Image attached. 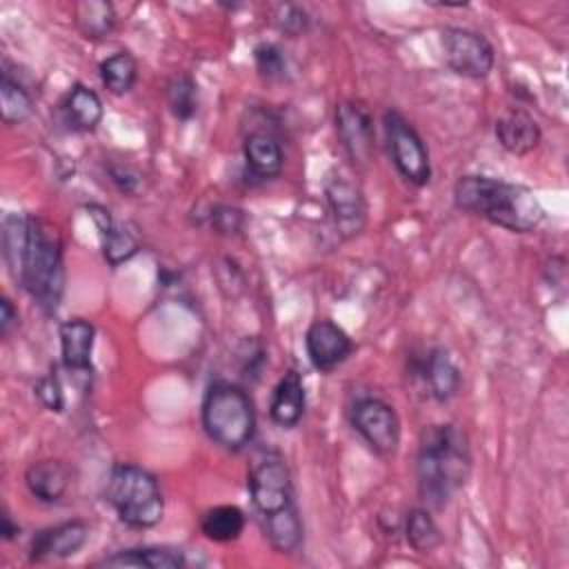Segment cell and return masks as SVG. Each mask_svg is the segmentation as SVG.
Returning a JSON list of instances; mask_svg holds the SVG:
<instances>
[{"mask_svg":"<svg viewBox=\"0 0 569 569\" xmlns=\"http://www.w3.org/2000/svg\"><path fill=\"white\" fill-rule=\"evenodd\" d=\"M453 202L460 211L480 216L513 233H529L545 218V209L529 187L489 176L458 178L453 184Z\"/></svg>","mask_w":569,"mask_h":569,"instance_id":"6da1fadb","label":"cell"},{"mask_svg":"<svg viewBox=\"0 0 569 569\" xmlns=\"http://www.w3.org/2000/svg\"><path fill=\"white\" fill-rule=\"evenodd\" d=\"M418 493L431 509H445L471 473V449L456 425H433L425 429L418 449Z\"/></svg>","mask_w":569,"mask_h":569,"instance_id":"7a4b0ae2","label":"cell"},{"mask_svg":"<svg viewBox=\"0 0 569 569\" xmlns=\"http://www.w3.org/2000/svg\"><path fill=\"white\" fill-rule=\"evenodd\" d=\"M13 280L38 302L47 313L56 311L64 291L62 240L56 224L44 218L29 216L27 247Z\"/></svg>","mask_w":569,"mask_h":569,"instance_id":"3957f363","label":"cell"},{"mask_svg":"<svg viewBox=\"0 0 569 569\" xmlns=\"http://www.w3.org/2000/svg\"><path fill=\"white\" fill-rule=\"evenodd\" d=\"M204 433L227 451L244 449L256 433L251 396L233 382H213L202 398Z\"/></svg>","mask_w":569,"mask_h":569,"instance_id":"277c9868","label":"cell"},{"mask_svg":"<svg viewBox=\"0 0 569 569\" xmlns=\"http://www.w3.org/2000/svg\"><path fill=\"white\" fill-rule=\"evenodd\" d=\"M107 502L118 518L136 529L156 527L164 513V498L156 476L138 465L120 462L107 480Z\"/></svg>","mask_w":569,"mask_h":569,"instance_id":"5b68a950","label":"cell"},{"mask_svg":"<svg viewBox=\"0 0 569 569\" xmlns=\"http://www.w3.org/2000/svg\"><path fill=\"white\" fill-rule=\"evenodd\" d=\"M247 487L253 509L260 513L262 522L298 511L291 471L278 453H267L251 465Z\"/></svg>","mask_w":569,"mask_h":569,"instance_id":"8992f818","label":"cell"},{"mask_svg":"<svg viewBox=\"0 0 569 569\" xmlns=\"http://www.w3.org/2000/svg\"><path fill=\"white\" fill-rule=\"evenodd\" d=\"M382 124L387 133L389 153L398 173L407 182L416 187H425L431 180V162H429V151L425 147V140L420 138L416 127L396 109L385 111Z\"/></svg>","mask_w":569,"mask_h":569,"instance_id":"52a82bcc","label":"cell"},{"mask_svg":"<svg viewBox=\"0 0 569 569\" xmlns=\"http://www.w3.org/2000/svg\"><path fill=\"white\" fill-rule=\"evenodd\" d=\"M442 53L453 73L471 80L487 78L496 64L493 44L482 33L465 27L442 29Z\"/></svg>","mask_w":569,"mask_h":569,"instance_id":"ba28073f","label":"cell"},{"mask_svg":"<svg viewBox=\"0 0 569 569\" xmlns=\"http://www.w3.org/2000/svg\"><path fill=\"white\" fill-rule=\"evenodd\" d=\"M351 427L378 456H391L400 445V418L382 398H360L353 402Z\"/></svg>","mask_w":569,"mask_h":569,"instance_id":"9c48e42d","label":"cell"},{"mask_svg":"<svg viewBox=\"0 0 569 569\" xmlns=\"http://www.w3.org/2000/svg\"><path fill=\"white\" fill-rule=\"evenodd\" d=\"M325 196L338 236L345 240L360 236L367 227V200L358 182L345 171H333L325 180Z\"/></svg>","mask_w":569,"mask_h":569,"instance_id":"30bf717a","label":"cell"},{"mask_svg":"<svg viewBox=\"0 0 569 569\" xmlns=\"http://www.w3.org/2000/svg\"><path fill=\"white\" fill-rule=\"evenodd\" d=\"M336 133L353 164H369L376 153L373 118L360 100H342L336 104L333 113Z\"/></svg>","mask_w":569,"mask_h":569,"instance_id":"8fae6325","label":"cell"},{"mask_svg":"<svg viewBox=\"0 0 569 569\" xmlns=\"http://www.w3.org/2000/svg\"><path fill=\"white\" fill-rule=\"evenodd\" d=\"M305 347L311 365L318 371L329 373L349 358L353 342L340 325L329 318H320L309 325L305 333Z\"/></svg>","mask_w":569,"mask_h":569,"instance_id":"7c38bea8","label":"cell"},{"mask_svg":"<svg viewBox=\"0 0 569 569\" xmlns=\"http://www.w3.org/2000/svg\"><path fill=\"white\" fill-rule=\"evenodd\" d=\"M89 538V525L80 518L58 522L53 527L40 529L31 538L29 560L44 562V560H62L76 556Z\"/></svg>","mask_w":569,"mask_h":569,"instance_id":"4fadbf2b","label":"cell"},{"mask_svg":"<svg viewBox=\"0 0 569 569\" xmlns=\"http://www.w3.org/2000/svg\"><path fill=\"white\" fill-rule=\"evenodd\" d=\"M96 327L84 318H71L60 325V353L67 371L89 376Z\"/></svg>","mask_w":569,"mask_h":569,"instance_id":"5bb4252c","label":"cell"},{"mask_svg":"<svg viewBox=\"0 0 569 569\" xmlns=\"http://www.w3.org/2000/svg\"><path fill=\"white\" fill-rule=\"evenodd\" d=\"M540 127L531 113L525 109H509L496 120V138L500 147L513 156H525L533 151L540 142Z\"/></svg>","mask_w":569,"mask_h":569,"instance_id":"9a60e30c","label":"cell"},{"mask_svg":"<svg viewBox=\"0 0 569 569\" xmlns=\"http://www.w3.org/2000/svg\"><path fill=\"white\" fill-rule=\"evenodd\" d=\"M87 211L98 227V233L102 240V253L109 264L118 267L120 262L129 260L138 251L136 236L131 231H127V227L118 224L111 218L109 209H104L102 204H87Z\"/></svg>","mask_w":569,"mask_h":569,"instance_id":"2e32d148","label":"cell"},{"mask_svg":"<svg viewBox=\"0 0 569 569\" xmlns=\"http://www.w3.org/2000/svg\"><path fill=\"white\" fill-rule=\"evenodd\" d=\"M69 482V467L56 458L31 462L24 471V485L29 493L40 502H58L67 493Z\"/></svg>","mask_w":569,"mask_h":569,"instance_id":"e0dca14e","label":"cell"},{"mask_svg":"<svg viewBox=\"0 0 569 569\" xmlns=\"http://www.w3.org/2000/svg\"><path fill=\"white\" fill-rule=\"evenodd\" d=\"M305 405H307V396H305L302 378L296 369H289L278 380V385L273 389L271 405H269V416L278 427L291 429L300 422V418L305 413Z\"/></svg>","mask_w":569,"mask_h":569,"instance_id":"ac0fdd59","label":"cell"},{"mask_svg":"<svg viewBox=\"0 0 569 569\" xmlns=\"http://www.w3.org/2000/svg\"><path fill=\"white\" fill-rule=\"evenodd\" d=\"M242 156H244L247 169L262 180L276 178L284 164V153L280 142L267 131L249 133L242 142Z\"/></svg>","mask_w":569,"mask_h":569,"instance_id":"d6986e66","label":"cell"},{"mask_svg":"<svg viewBox=\"0 0 569 569\" xmlns=\"http://www.w3.org/2000/svg\"><path fill=\"white\" fill-rule=\"evenodd\" d=\"M102 113L104 109H102L100 96L82 82H76L62 100L64 122L73 131H93L100 124Z\"/></svg>","mask_w":569,"mask_h":569,"instance_id":"ffe728a7","label":"cell"},{"mask_svg":"<svg viewBox=\"0 0 569 569\" xmlns=\"http://www.w3.org/2000/svg\"><path fill=\"white\" fill-rule=\"evenodd\" d=\"M422 378L438 402L451 400L460 389V369L442 347L431 349L422 360Z\"/></svg>","mask_w":569,"mask_h":569,"instance_id":"44dd1931","label":"cell"},{"mask_svg":"<svg viewBox=\"0 0 569 569\" xmlns=\"http://www.w3.org/2000/svg\"><path fill=\"white\" fill-rule=\"evenodd\" d=\"M102 567H144V569H180L184 553L176 547H131L100 562Z\"/></svg>","mask_w":569,"mask_h":569,"instance_id":"7402d4cb","label":"cell"},{"mask_svg":"<svg viewBox=\"0 0 569 569\" xmlns=\"http://www.w3.org/2000/svg\"><path fill=\"white\" fill-rule=\"evenodd\" d=\"M244 529V513L236 505H216L200 516V531L213 542H231Z\"/></svg>","mask_w":569,"mask_h":569,"instance_id":"603a6c76","label":"cell"},{"mask_svg":"<svg viewBox=\"0 0 569 569\" xmlns=\"http://www.w3.org/2000/svg\"><path fill=\"white\" fill-rule=\"evenodd\" d=\"M73 20L80 33L89 40H100L109 36L116 27V9L107 0H82L73 7Z\"/></svg>","mask_w":569,"mask_h":569,"instance_id":"cb8c5ba5","label":"cell"},{"mask_svg":"<svg viewBox=\"0 0 569 569\" xmlns=\"http://www.w3.org/2000/svg\"><path fill=\"white\" fill-rule=\"evenodd\" d=\"M100 80L113 96H124L138 80V62L129 51H118L100 62Z\"/></svg>","mask_w":569,"mask_h":569,"instance_id":"d4e9b609","label":"cell"},{"mask_svg":"<svg viewBox=\"0 0 569 569\" xmlns=\"http://www.w3.org/2000/svg\"><path fill=\"white\" fill-rule=\"evenodd\" d=\"M405 538L409 547L418 553H431L445 540L433 516L429 513V509H422V507H416L409 511L405 522Z\"/></svg>","mask_w":569,"mask_h":569,"instance_id":"484cf974","label":"cell"},{"mask_svg":"<svg viewBox=\"0 0 569 569\" xmlns=\"http://www.w3.org/2000/svg\"><path fill=\"white\" fill-rule=\"evenodd\" d=\"M0 113L4 124H22L33 113V100L29 91L9 76V71H2L0 78Z\"/></svg>","mask_w":569,"mask_h":569,"instance_id":"4316f807","label":"cell"},{"mask_svg":"<svg viewBox=\"0 0 569 569\" xmlns=\"http://www.w3.org/2000/svg\"><path fill=\"white\" fill-rule=\"evenodd\" d=\"M164 98H167L169 111H171L173 118H178V120H189V118H193V113L198 111V84H196V80H193L189 73H184V71L173 73V76L167 80Z\"/></svg>","mask_w":569,"mask_h":569,"instance_id":"83f0119b","label":"cell"},{"mask_svg":"<svg viewBox=\"0 0 569 569\" xmlns=\"http://www.w3.org/2000/svg\"><path fill=\"white\" fill-rule=\"evenodd\" d=\"M264 533L278 553H296L302 545L300 513L291 511L271 520H264Z\"/></svg>","mask_w":569,"mask_h":569,"instance_id":"f1b7e54d","label":"cell"},{"mask_svg":"<svg viewBox=\"0 0 569 569\" xmlns=\"http://www.w3.org/2000/svg\"><path fill=\"white\" fill-rule=\"evenodd\" d=\"M253 62L258 73L269 82H282L289 71V62L284 51L273 42H260L253 49Z\"/></svg>","mask_w":569,"mask_h":569,"instance_id":"f546056e","label":"cell"},{"mask_svg":"<svg viewBox=\"0 0 569 569\" xmlns=\"http://www.w3.org/2000/svg\"><path fill=\"white\" fill-rule=\"evenodd\" d=\"M271 22L278 31L298 38L307 31L309 27V16L302 7L293 4V2H280L271 7Z\"/></svg>","mask_w":569,"mask_h":569,"instance_id":"4dcf8cb0","label":"cell"},{"mask_svg":"<svg viewBox=\"0 0 569 569\" xmlns=\"http://www.w3.org/2000/svg\"><path fill=\"white\" fill-rule=\"evenodd\" d=\"M209 220L218 233H240L247 218H244V211H240L236 207L216 204L209 213Z\"/></svg>","mask_w":569,"mask_h":569,"instance_id":"1f68e13d","label":"cell"},{"mask_svg":"<svg viewBox=\"0 0 569 569\" xmlns=\"http://www.w3.org/2000/svg\"><path fill=\"white\" fill-rule=\"evenodd\" d=\"M38 400L49 409V411H62L64 407V393H62V385L58 380L56 373H47L42 376L36 387H33Z\"/></svg>","mask_w":569,"mask_h":569,"instance_id":"d6a6232c","label":"cell"},{"mask_svg":"<svg viewBox=\"0 0 569 569\" xmlns=\"http://www.w3.org/2000/svg\"><path fill=\"white\" fill-rule=\"evenodd\" d=\"M111 180L118 184L122 193H136L140 184V176L129 167H111Z\"/></svg>","mask_w":569,"mask_h":569,"instance_id":"836d02e7","label":"cell"},{"mask_svg":"<svg viewBox=\"0 0 569 569\" xmlns=\"http://www.w3.org/2000/svg\"><path fill=\"white\" fill-rule=\"evenodd\" d=\"M16 325H18V311L13 302L4 296L0 298V336L7 338Z\"/></svg>","mask_w":569,"mask_h":569,"instance_id":"e575fe53","label":"cell"},{"mask_svg":"<svg viewBox=\"0 0 569 569\" xmlns=\"http://www.w3.org/2000/svg\"><path fill=\"white\" fill-rule=\"evenodd\" d=\"M0 533H2V538H4V540H13V538H18V533H20V527L11 520V516H9L7 511H2Z\"/></svg>","mask_w":569,"mask_h":569,"instance_id":"d590c367","label":"cell"}]
</instances>
